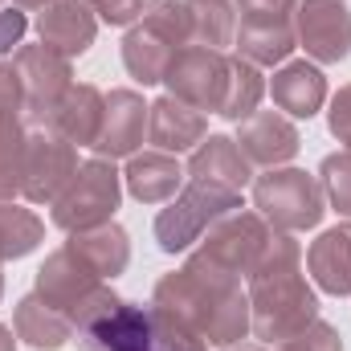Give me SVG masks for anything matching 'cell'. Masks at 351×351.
I'll list each match as a JSON object with an SVG mask.
<instances>
[{
	"label": "cell",
	"instance_id": "cell-1",
	"mask_svg": "<svg viewBox=\"0 0 351 351\" xmlns=\"http://www.w3.org/2000/svg\"><path fill=\"white\" fill-rule=\"evenodd\" d=\"M152 306L192 327L213 348H233L250 335V294L241 290V278L200 254L156 282Z\"/></svg>",
	"mask_w": 351,
	"mask_h": 351
},
{
	"label": "cell",
	"instance_id": "cell-2",
	"mask_svg": "<svg viewBox=\"0 0 351 351\" xmlns=\"http://www.w3.org/2000/svg\"><path fill=\"white\" fill-rule=\"evenodd\" d=\"M319 319V294L302 278V245L294 233H269L250 274V331L262 343H286Z\"/></svg>",
	"mask_w": 351,
	"mask_h": 351
},
{
	"label": "cell",
	"instance_id": "cell-3",
	"mask_svg": "<svg viewBox=\"0 0 351 351\" xmlns=\"http://www.w3.org/2000/svg\"><path fill=\"white\" fill-rule=\"evenodd\" d=\"M82 351H208V343L164 315L160 306H135L127 298L98 311L90 323L78 327Z\"/></svg>",
	"mask_w": 351,
	"mask_h": 351
},
{
	"label": "cell",
	"instance_id": "cell-4",
	"mask_svg": "<svg viewBox=\"0 0 351 351\" xmlns=\"http://www.w3.org/2000/svg\"><path fill=\"white\" fill-rule=\"evenodd\" d=\"M323 184L302 168H265L254 180V208L274 233H306L323 221Z\"/></svg>",
	"mask_w": 351,
	"mask_h": 351
},
{
	"label": "cell",
	"instance_id": "cell-5",
	"mask_svg": "<svg viewBox=\"0 0 351 351\" xmlns=\"http://www.w3.org/2000/svg\"><path fill=\"white\" fill-rule=\"evenodd\" d=\"M233 208H241V192L208 184V180H192L180 196L168 200V208H160L156 241H160L164 254H184L208 233V225H217Z\"/></svg>",
	"mask_w": 351,
	"mask_h": 351
},
{
	"label": "cell",
	"instance_id": "cell-6",
	"mask_svg": "<svg viewBox=\"0 0 351 351\" xmlns=\"http://www.w3.org/2000/svg\"><path fill=\"white\" fill-rule=\"evenodd\" d=\"M119 200H123V176L114 172V160L94 156L86 164H78L74 180L66 184V192L49 208H53V225L58 229L82 233V229L114 221Z\"/></svg>",
	"mask_w": 351,
	"mask_h": 351
},
{
	"label": "cell",
	"instance_id": "cell-7",
	"mask_svg": "<svg viewBox=\"0 0 351 351\" xmlns=\"http://www.w3.org/2000/svg\"><path fill=\"white\" fill-rule=\"evenodd\" d=\"M78 172V147L53 127V123H29L25 127V188L21 196L29 204H53L66 184Z\"/></svg>",
	"mask_w": 351,
	"mask_h": 351
},
{
	"label": "cell",
	"instance_id": "cell-8",
	"mask_svg": "<svg viewBox=\"0 0 351 351\" xmlns=\"http://www.w3.org/2000/svg\"><path fill=\"white\" fill-rule=\"evenodd\" d=\"M164 86L172 98L196 106L200 114L213 110L221 114L225 90H229V58L221 49H204V45H184L176 49L172 66L164 74Z\"/></svg>",
	"mask_w": 351,
	"mask_h": 351
},
{
	"label": "cell",
	"instance_id": "cell-9",
	"mask_svg": "<svg viewBox=\"0 0 351 351\" xmlns=\"http://www.w3.org/2000/svg\"><path fill=\"white\" fill-rule=\"evenodd\" d=\"M269 233L274 229L258 213L233 208L217 225H208V233L196 241V254L208 258L213 265H221V269H229V274H237V278H250L258 258H262L265 241H269Z\"/></svg>",
	"mask_w": 351,
	"mask_h": 351
},
{
	"label": "cell",
	"instance_id": "cell-10",
	"mask_svg": "<svg viewBox=\"0 0 351 351\" xmlns=\"http://www.w3.org/2000/svg\"><path fill=\"white\" fill-rule=\"evenodd\" d=\"M12 66H16L21 86H25V114L33 123H49L58 102L66 98V90L74 86L70 58H62L58 49L37 41V45H21L12 53Z\"/></svg>",
	"mask_w": 351,
	"mask_h": 351
},
{
	"label": "cell",
	"instance_id": "cell-11",
	"mask_svg": "<svg viewBox=\"0 0 351 351\" xmlns=\"http://www.w3.org/2000/svg\"><path fill=\"white\" fill-rule=\"evenodd\" d=\"M294 37L306 58L323 66H339L351 53V8L348 0H298L294 4Z\"/></svg>",
	"mask_w": 351,
	"mask_h": 351
},
{
	"label": "cell",
	"instance_id": "cell-12",
	"mask_svg": "<svg viewBox=\"0 0 351 351\" xmlns=\"http://www.w3.org/2000/svg\"><path fill=\"white\" fill-rule=\"evenodd\" d=\"M98 286H102V278H98L70 245H62V250H53V254L41 262L33 290H37L49 306H58V311H66L70 319H78V311L98 294Z\"/></svg>",
	"mask_w": 351,
	"mask_h": 351
},
{
	"label": "cell",
	"instance_id": "cell-13",
	"mask_svg": "<svg viewBox=\"0 0 351 351\" xmlns=\"http://www.w3.org/2000/svg\"><path fill=\"white\" fill-rule=\"evenodd\" d=\"M147 131V102L139 90H110L106 94V110H102V127L94 139V156L102 160H131L143 143Z\"/></svg>",
	"mask_w": 351,
	"mask_h": 351
},
{
	"label": "cell",
	"instance_id": "cell-14",
	"mask_svg": "<svg viewBox=\"0 0 351 351\" xmlns=\"http://www.w3.org/2000/svg\"><path fill=\"white\" fill-rule=\"evenodd\" d=\"M233 45H237V58L254 62L258 70L262 66H282L298 49L294 16H282V12H241Z\"/></svg>",
	"mask_w": 351,
	"mask_h": 351
},
{
	"label": "cell",
	"instance_id": "cell-15",
	"mask_svg": "<svg viewBox=\"0 0 351 351\" xmlns=\"http://www.w3.org/2000/svg\"><path fill=\"white\" fill-rule=\"evenodd\" d=\"M237 147L245 152L250 164H262V168H282L298 156L302 147V135L298 127L278 114V110H254L250 119H241V131H237Z\"/></svg>",
	"mask_w": 351,
	"mask_h": 351
},
{
	"label": "cell",
	"instance_id": "cell-16",
	"mask_svg": "<svg viewBox=\"0 0 351 351\" xmlns=\"http://www.w3.org/2000/svg\"><path fill=\"white\" fill-rule=\"evenodd\" d=\"M37 37H41V45H49V49H58L62 58L74 62V58H82L94 45L98 16H94V8H90L86 0H58V4L41 8Z\"/></svg>",
	"mask_w": 351,
	"mask_h": 351
},
{
	"label": "cell",
	"instance_id": "cell-17",
	"mask_svg": "<svg viewBox=\"0 0 351 351\" xmlns=\"http://www.w3.org/2000/svg\"><path fill=\"white\" fill-rule=\"evenodd\" d=\"M208 135V123L196 106L180 102L172 94L156 98L147 106V139L156 143V152H168V156H184L192 147H200Z\"/></svg>",
	"mask_w": 351,
	"mask_h": 351
},
{
	"label": "cell",
	"instance_id": "cell-18",
	"mask_svg": "<svg viewBox=\"0 0 351 351\" xmlns=\"http://www.w3.org/2000/svg\"><path fill=\"white\" fill-rule=\"evenodd\" d=\"M12 331H16L21 343H29L33 351H62L74 335H78L74 319H70L66 311L49 306L37 290L16 302V311H12Z\"/></svg>",
	"mask_w": 351,
	"mask_h": 351
},
{
	"label": "cell",
	"instance_id": "cell-19",
	"mask_svg": "<svg viewBox=\"0 0 351 351\" xmlns=\"http://www.w3.org/2000/svg\"><path fill=\"white\" fill-rule=\"evenodd\" d=\"M188 176L241 192L254 180V164L245 160V152L237 147V139H229V135H204V143L188 160Z\"/></svg>",
	"mask_w": 351,
	"mask_h": 351
},
{
	"label": "cell",
	"instance_id": "cell-20",
	"mask_svg": "<svg viewBox=\"0 0 351 351\" xmlns=\"http://www.w3.org/2000/svg\"><path fill=\"white\" fill-rule=\"evenodd\" d=\"M269 94H274L278 110H286L290 119H315L323 110V102H327V78L311 62H286L274 74Z\"/></svg>",
	"mask_w": 351,
	"mask_h": 351
},
{
	"label": "cell",
	"instance_id": "cell-21",
	"mask_svg": "<svg viewBox=\"0 0 351 351\" xmlns=\"http://www.w3.org/2000/svg\"><path fill=\"white\" fill-rule=\"evenodd\" d=\"M306 269L323 294H335V298L351 294V221L319 233V241H311Z\"/></svg>",
	"mask_w": 351,
	"mask_h": 351
},
{
	"label": "cell",
	"instance_id": "cell-22",
	"mask_svg": "<svg viewBox=\"0 0 351 351\" xmlns=\"http://www.w3.org/2000/svg\"><path fill=\"white\" fill-rule=\"evenodd\" d=\"M123 180H127V192L139 204H168L176 196V188L184 184V168L168 152H135L127 160Z\"/></svg>",
	"mask_w": 351,
	"mask_h": 351
},
{
	"label": "cell",
	"instance_id": "cell-23",
	"mask_svg": "<svg viewBox=\"0 0 351 351\" xmlns=\"http://www.w3.org/2000/svg\"><path fill=\"white\" fill-rule=\"evenodd\" d=\"M102 110H106V94L90 82H74L66 90V98L53 110V127L74 143V147H94L98 127H102Z\"/></svg>",
	"mask_w": 351,
	"mask_h": 351
},
{
	"label": "cell",
	"instance_id": "cell-24",
	"mask_svg": "<svg viewBox=\"0 0 351 351\" xmlns=\"http://www.w3.org/2000/svg\"><path fill=\"white\" fill-rule=\"evenodd\" d=\"M66 245H70L102 282H106V278H119V274L127 269V262H131V237H127V229L114 225V221L94 225V229H82V233H70Z\"/></svg>",
	"mask_w": 351,
	"mask_h": 351
},
{
	"label": "cell",
	"instance_id": "cell-25",
	"mask_svg": "<svg viewBox=\"0 0 351 351\" xmlns=\"http://www.w3.org/2000/svg\"><path fill=\"white\" fill-rule=\"evenodd\" d=\"M172 58H176L172 45L160 41L156 33H147L143 25H131V29H127V37H123V66H127V74H131L139 86L164 82Z\"/></svg>",
	"mask_w": 351,
	"mask_h": 351
},
{
	"label": "cell",
	"instance_id": "cell-26",
	"mask_svg": "<svg viewBox=\"0 0 351 351\" xmlns=\"http://www.w3.org/2000/svg\"><path fill=\"white\" fill-rule=\"evenodd\" d=\"M41 241H45L41 217L21 208V204H12V200H0V258L4 262L29 258Z\"/></svg>",
	"mask_w": 351,
	"mask_h": 351
},
{
	"label": "cell",
	"instance_id": "cell-27",
	"mask_svg": "<svg viewBox=\"0 0 351 351\" xmlns=\"http://www.w3.org/2000/svg\"><path fill=\"white\" fill-rule=\"evenodd\" d=\"M184 4H188V45L221 49L233 41L237 25H233V8L225 0H184Z\"/></svg>",
	"mask_w": 351,
	"mask_h": 351
},
{
	"label": "cell",
	"instance_id": "cell-28",
	"mask_svg": "<svg viewBox=\"0 0 351 351\" xmlns=\"http://www.w3.org/2000/svg\"><path fill=\"white\" fill-rule=\"evenodd\" d=\"M262 94H265L262 70H258L254 62H245V58L233 53V58H229V90H225V102H221V119H229V123L250 119V114L258 110Z\"/></svg>",
	"mask_w": 351,
	"mask_h": 351
},
{
	"label": "cell",
	"instance_id": "cell-29",
	"mask_svg": "<svg viewBox=\"0 0 351 351\" xmlns=\"http://www.w3.org/2000/svg\"><path fill=\"white\" fill-rule=\"evenodd\" d=\"M25 188V119L0 127V200H16Z\"/></svg>",
	"mask_w": 351,
	"mask_h": 351
},
{
	"label": "cell",
	"instance_id": "cell-30",
	"mask_svg": "<svg viewBox=\"0 0 351 351\" xmlns=\"http://www.w3.org/2000/svg\"><path fill=\"white\" fill-rule=\"evenodd\" d=\"M139 25L147 33H156L160 41H168L172 49L188 45V4L184 0H147Z\"/></svg>",
	"mask_w": 351,
	"mask_h": 351
},
{
	"label": "cell",
	"instance_id": "cell-31",
	"mask_svg": "<svg viewBox=\"0 0 351 351\" xmlns=\"http://www.w3.org/2000/svg\"><path fill=\"white\" fill-rule=\"evenodd\" d=\"M319 184H323L327 204L335 213L351 217V152H331L319 164Z\"/></svg>",
	"mask_w": 351,
	"mask_h": 351
},
{
	"label": "cell",
	"instance_id": "cell-32",
	"mask_svg": "<svg viewBox=\"0 0 351 351\" xmlns=\"http://www.w3.org/2000/svg\"><path fill=\"white\" fill-rule=\"evenodd\" d=\"M25 119V86L16 78L12 62H0V127Z\"/></svg>",
	"mask_w": 351,
	"mask_h": 351
},
{
	"label": "cell",
	"instance_id": "cell-33",
	"mask_svg": "<svg viewBox=\"0 0 351 351\" xmlns=\"http://www.w3.org/2000/svg\"><path fill=\"white\" fill-rule=\"evenodd\" d=\"M86 4L106 25H135L143 16V8H147V0H86Z\"/></svg>",
	"mask_w": 351,
	"mask_h": 351
},
{
	"label": "cell",
	"instance_id": "cell-34",
	"mask_svg": "<svg viewBox=\"0 0 351 351\" xmlns=\"http://www.w3.org/2000/svg\"><path fill=\"white\" fill-rule=\"evenodd\" d=\"M327 127H331V135H335L339 143H348V152H351V82L348 86H339V94L331 98Z\"/></svg>",
	"mask_w": 351,
	"mask_h": 351
},
{
	"label": "cell",
	"instance_id": "cell-35",
	"mask_svg": "<svg viewBox=\"0 0 351 351\" xmlns=\"http://www.w3.org/2000/svg\"><path fill=\"white\" fill-rule=\"evenodd\" d=\"M25 29H29V16H25V8H0V53H8V49H21V41H25Z\"/></svg>",
	"mask_w": 351,
	"mask_h": 351
},
{
	"label": "cell",
	"instance_id": "cell-36",
	"mask_svg": "<svg viewBox=\"0 0 351 351\" xmlns=\"http://www.w3.org/2000/svg\"><path fill=\"white\" fill-rule=\"evenodd\" d=\"M294 4L298 0H237V12H282V16H294Z\"/></svg>",
	"mask_w": 351,
	"mask_h": 351
},
{
	"label": "cell",
	"instance_id": "cell-37",
	"mask_svg": "<svg viewBox=\"0 0 351 351\" xmlns=\"http://www.w3.org/2000/svg\"><path fill=\"white\" fill-rule=\"evenodd\" d=\"M0 351H16V339H12V331L0 323Z\"/></svg>",
	"mask_w": 351,
	"mask_h": 351
},
{
	"label": "cell",
	"instance_id": "cell-38",
	"mask_svg": "<svg viewBox=\"0 0 351 351\" xmlns=\"http://www.w3.org/2000/svg\"><path fill=\"white\" fill-rule=\"evenodd\" d=\"M49 4H58V0H16V8H49Z\"/></svg>",
	"mask_w": 351,
	"mask_h": 351
},
{
	"label": "cell",
	"instance_id": "cell-39",
	"mask_svg": "<svg viewBox=\"0 0 351 351\" xmlns=\"http://www.w3.org/2000/svg\"><path fill=\"white\" fill-rule=\"evenodd\" d=\"M225 351H265V343H245L241 339V343H233V348H225Z\"/></svg>",
	"mask_w": 351,
	"mask_h": 351
},
{
	"label": "cell",
	"instance_id": "cell-40",
	"mask_svg": "<svg viewBox=\"0 0 351 351\" xmlns=\"http://www.w3.org/2000/svg\"><path fill=\"white\" fill-rule=\"evenodd\" d=\"M0 298H4V258H0Z\"/></svg>",
	"mask_w": 351,
	"mask_h": 351
},
{
	"label": "cell",
	"instance_id": "cell-41",
	"mask_svg": "<svg viewBox=\"0 0 351 351\" xmlns=\"http://www.w3.org/2000/svg\"><path fill=\"white\" fill-rule=\"evenodd\" d=\"M278 351H302V348H294V343H278Z\"/></svg>",
	"mask_w": 351,
	"mask_h": 351
}]
</instances>
